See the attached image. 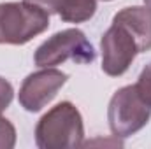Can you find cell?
Here are the masks:
<instances>
[{"instance_id": "1", "label": "cell", "mask_w": 151, "mask_h": 149, "mask_svg": "<svg viewBox=\"0 0 151 149\" xmlns=\"http://www.w3.org/2000/svg\"><path fill=\"white\" fill-rule=\"evenodd\" d=\"M83 139V116L72 102L56 104L39 119L35 126V144L39 149L79 148Z\"/></svg>"}, {"instance_id": "2", "label": "cell", "mask_w": 151, "mask_h": 149, "mask_svg": "<svg viewBox=\"0 0 151 149\" xmlns=\"http://www.w3.org/2000/svg\"><path fill=\"white\" fill-rule=\"evenodd\" d=\"M49 27V14L28 2L0 4V44L23 46Z\"/></svg>"}, {"instance_id": "3", "label": "cell", "mask_w": 151, "mask_h": 149, "mask_svg": "<svg viewBox=\"0 0 151 149\" xmlns=\"http://www.w3.org/2000/svg\"><path fill=\"white\" fill-rule=\"evenodd\" d=\"M97 53L86 35L77 28H67L56 32L55 35L44 40L34 54V62L40 69L62 65L67 60L76 63H91L95 62Z\"/></svg>"}, {"instance_id": "4", "label": "cell", "mask_w": 151, "mask_h": 149, "mask_svg": "<svg viewBox=\"0 0 151 149\" xmlns=\"http://www.w3.org/2000/svg\"><path fill=\"white\" fill-rule=\"evenodd\" d=\"M151 117V107L142 102L134 84L119 88L109 100L107 121L114 137L127 139L142 130Z\"/></svg>"}, {"instance_id": "5", "label": "cell", "mask_w": 151, "mask_h": 149, "mask_svg": "<svg viewBox=\"0 0 151 149\" xmlns=\"http://www.w3.org/2000/svg\"><path fill=\"white\" fill-rule=\"evenodd\" d=\"M102 70L111 77L123 75L139 54V46L121 25L113 23L100 40Z\"/></svg>"}, {"instance_id": "6", "label": "cell", "mask_w": 151, "mask_h": 149, "mask_svg": "<svg viewBox=\"0 0 151 149\" xmlns=\"http://www.w3.org/2000/svg\"><path fill=\"white\" fill-rule=\"evenodd\" d=\"M69 75L53 67H46L25 77L19 88V105L28 112L42 111L58 93V90L67 82Z\"/></svg>"}, {"instance_id": "7", "label": "cell", "mask_w": 151, "mask_h": 149, "mask_svg": "<svg viewBox=\"0 0 151 149\" xmlns=\"http://www.w3.org/2000/svg\"><path fill=\"white\" fill-rule=\"evenodd\" d=\"M113 23L121 25L139 46V53L151 49V9L146 5L125 7L116 12Z\"/></svg>"}, {"instance_id": "8", "label": "cell", "mask_w": 151, "mask_h": 149, "mask_svg": "<svg viewBox=\"0 0 151 149\" xmlns=\"http://www.w3.org/2000/svg\"><path fill=\"white\" fill-rule=\"evenodd\" d=\"M97 12V0H63L58 16L65 23H84Z\"/></svg>"}, {"instance_id": "9", "label": "cell", "mask_w": 151, "mask_h": 149, "mask_svg": "<svg viewBox=\"0 0 151 149\" xmlns=\"http://www.w3.org/2000/svg\"><path fill=\"white\" fill-rule=\"evenodd\" d=\"M134 86H135L139 97L142 98V102H146L151 107V63H148L141 70V74L137 77V82Z\"/></svg>"}, {"instance_id": "10", "label": "cell", "mask_w": 151, "mask_h": 149, "mask_svg": "<svg viewBox=\"0 0 151 149\" xmlns=\"http://www.w3.org/2000/svg\"><path fill=\"white\" fill-rule=\"evenodd\" d=\"M16 146V128L14 125L0 116V149H12Z\"/></svg>"}, {"instance_id": "11", "label": "cell", "mask_w": 151, "mask_h": 149, "mask_svg": "<svg viewBox=\"0 0 151 149\" xmlns=\"http://www.w3.org/2000/svg\"><path fill=\"white\" fill-rule=\"evenodd\" d=\"M12 98H14V90H12V84H11L7 79L0 77V114L5 111L9 105H11Z\"/></svg>"}, {"instance_id": "12", "label": "cell", "mask_w": 151, "mask_h": 149, "mask_svg": "<svg viewBox=\"0 0 151 149\" xmlns=\"http://www.w3.org/2000/svg\"><path fill=\"white\" fill-rule=\"evenodd\" d=\"M25 2L34 4V5H37L40 9H44L47 14H58L60 7L63 4V0H25Z\"/></svg>"}, {"instance_id": "13", "label": "cell", "mask_w": 151, "mask_h": 149, "mask_svg": "<svg viewBox=\"0 0 151 149\" xmlns=\"http://www.w3.org/2000/svg\"><path fill=\"white\" fill-rule=\"evenodd\" d=\"M144 5H146V7H150V9H151V0H144Z\"/></svg>"}, {"instance_id": "14", "label": "cell", "mask_w": 151, "mask_h": 149, "mask_svg": "<svg viewBox=\"0 0 151 149\" xmlns=\"http://www.w3.org/2000/svg\"><path fill=\"white\" fill-rule=\"evenodd\" d=\"M102 2H111V0H102Z\"/></svg>"}]
</instances>
